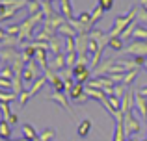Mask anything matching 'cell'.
<instances>
[{"label":"cell","instance_id":"obj_1","mask_svg":"<svg viewBox=\"0 0 147 141\" xmlns=\"http://www.w3.org/2000/svg\"><path fill=\"white\" fill-rule=\"evenodd\" d=\"M136 7H130L129 11H127L125 15H119L117 19H115V22H114V26H112V30L108 32V37H119L123 32L127 30V26L130 24V22L134 21V17H136Z\"/></svg>","mask_w":147,"mask_h":141},{"label":"cell","instance_id":"obj_2","mask_svg":"<svg viewBox=\"0 0 147 141\" xmlns=\"http://www.w3.org/2000/svg\"><path fill=\"white\" fill-rule=\"evenodd\" d=\"M123 54H130V56H136V58H147V41H134L130 43L129 47L123 48Z\"/></svg>","mask_w":147,"mask_h":141},{"label":"cell","instance_id":"obj_3","mask_svg":"<svg viewBox=\"0 0 147 141\" xmlns=\"http://www.w3.org/2000/svg\"><path fill=\"white\" fill-rule=\"evenodd\" d=\"M123 124H125V134L129 136V138H136V134L140 132V128H142L140 121L132 115V112L125 113V121H123Z\"/></svg>","mask_w":147,"mask_h":141},{"label":"cell","instance_id":"obj_4","mask_svg":"<svg viewBox=\"0 0 147 141\" xmlns=\"http://www.w3.org/2000/svg\"><path fill=\"white\" fill-rule=\"evenodd\" d=\"M73 78H75V82L76 84H84V82H88V80H90V67L86 65V63H76L75 67H73Z\"/></svg>","mask_w":147,"mask_h":141},{"label":"cell","instance_id":"obj_5","mask_svg":"<svg viewBox=\"0 0 147 141\" xmlns=\"http://www.w3.org/2000/svg\"><path fill=\"white\" fill-rule=\"evenodd\" d=\"M37 78H39V76H37V61L32 59V61L26 63L24 71H22V80H24L26 84H32V82H36Z\"/></svg>","mask_w":147,"mask_h":141},{"label":"cell","instance_id":"obj_6","mask_svg":"<svg viewBox=\"0 0 147 141\" xmlns=\"http://www.w3.org/2000/svg\"><path fill=\"white\" fill-rule=\"evenodd\" d=\"M49 100L58 102L61 108H65V110H67V112L73 115V110H71V106L67 104V98H65V95H63V93H60V91H54V93H50V95H49Z\"/></svg>","mask_w":147,"mask_h":141},{"label":"cell","instance_id":"obj_7","mask_svg":"<svg viewBox=\"0 0 147 141\" xmlns=\"http://www.w3.org/2000/svg\"><path fill=\"white\" fill-rule=\"evenodd\" d=\"M134 106L138 108L140 115L147 119V98H145V97H142V95H138L136 91H134Z\"/></svg>","mask_w":147,"mask_h":141},{"label":"cell","instance_id":"obj_8","mask_svg":"<svg viewBox=\"0 0 147 141\" xmlns=\"http://www.w3.org/2000/svg\"><path fill=\"white\" fill-rule=\"evenodd\" d=\"M65 65H67V61H65V54H63V52L58 54V56H54V59L49 63L50 71H54V72H60V69H63Z\"/></svg>","mask_w":147,"mask_h":141},{"label":"cell","instance_id":"obj_9","mask_svg":"<svg viewBox=\"0 0 147 141\" xmlns=\"http://www.w3.org/2000/svg\"><path fill=\"white\" fill-rule=\"evenodd\" d=\"M84 95H86V87H84L82 84H75V86L69 89V97H71V100H75V102H78Z\"/></svg>","mask_w":147,"mask_h":141},{"label":"cell","instance_id":"obj_10","mask_svg":"<svg viewBox=\"0 0 147 141\" xmlns=\"http://www.w3.org/2000/svg\"><path fill=\"white\" fill-rule=\"evenodd\" d=\"M47 52L49 50H45V48H37V52H36V61L41 65V69H43L45 72H49L50 71V67H49V63H47Z\"/></svg>","mask_w":147,"mask_h":141},{"label":"cell","instance_id":"obj_11","mask_svg":"<svg viewBox=\"0 0 147 141\" xmlns=\"http://www.w3.org/2000/svg\"><path fill=\"white\" fill-rule=\"evenodd\" d=\"M134 104V91H129V93L123 97V106H121V112L123 113H130V108Z\"/></svg>","mask_w":147,"mask_h":141},{"label":"cell","instance_id":"obj_12","mask_svg":"<svg viewBox=\"0 0 147 141\" xmlns=\"http://www.w3.org/2000/svg\"><path fill=\"white\" fill-rule=\"evenodd\" d=\"M90 132H91V121L90 119H84L82 123L78 124V128H76V134H78L80 138H86Z\"/></svg>","mask_w":147,"mask_h":141},{"label":"cell","instance_id":"obj_13","mask_svg":"<svg viewBox=\"0 0 147 141\" xmlns=\"http://www.w3.org/2000/svg\"><path fill=\"white\" fill-rule=\"evenodd\" d=\"M22 134H24V139H28V141H34V139L39 138V134L36 132V128L32 124H24L22 126Z\"/></svg>","mask_w":147,"mask_h":141},{"label":"cell","instance_id":"obj_14","mask_svg":"<svg viewBox=\"0 0 147 141\" xmlns=\"http://www.w3.org/2000/svg\"><path fill=\"white\" fill-rule=\"evenodd\" d=\"M47 82H49V80H47V76H39V78H37L36 82H34V86H32V87L28 89V91H30V95L34 97L36 93H39V91H41V87H43V86H45Z\"/></svg>","mask_w":147,"mask_h":141},{"label":"cell","instance_id":"obj_15","mask_svg":"<svg viewBox=\"0 0 147 141\" xmlns=\"http://www.w3.org/2000/svg\"><path fill=\"white\" fill-rule=\"evenodd\" d=\"M61 2V7H60V11H61V15H63L65 19H73V9H71V0H60Z\"/></svg>","mask_w":147,"mask_h":141},{"label":"cell","instance_id":"obj_16","mask_svg":"<svg viewBox=\"0 0 147 141\" xmlns=\"http://www.w3.org/2000/svg\"><path fill=\"white\" fill-rule=\"evenodd\" d=\"M76 21H78L80 24L88 26V28H91V26H93V22H91V13H90V11H82V13L76 17Z\"/></svg>","mask_w":147,"mask_h":141},{"label":"cell","instance_id":"obj_17","mask_svg":"<svg viewBox=\"0 0 147 141\" xmlns=\"http://www.w3.org/2000/svg\"><path fill=\"white\" fill-rule=\"evenodd\" d=\"M138 74H140V69H132V71H129V72L125 74V80H123V86H127V87H129L130 84H132L134 80L138 78Z\"/></svg>","mask_w":147,"mask_h":141},{"label":"cell","instance_id":"obj_18","mask_svg":"<svg viewBox=\"0 0 147 141\" xmlns=\"http://www.w3.org/2000/svg\"><path fill=\"white\" fill-rule=\"evenodd\" d=\"M132 35L136 37V41H147V28L145 26H136Z\"/></svg>","mask_w":147,"mask_h":141},{"label":"cell","instance_id":"obj_19","mask_svg":"<svg viewBox=\"0 0 147 141\" xmlns=\"http://www.w3.org/2000/svg\"><path fill=\"white\" fill-rule=\"evenodd\" d=\"M28 11H30V15H36V13H39L41 11V0H28Z\"/></svg>","mask_w":147,"mask_h":141},{"label":"cell","instance_id":"obj_20","mask_svg":"<svg viewBox=\"0 0 147 141\" xmlns=\"http://www.w3.org/2000/svg\"><path fill=\"white\" fill-rule=\"evenodd\" d=\"M108 47L114 48V50H117V52H123V39H121V37H110Z\"/></svg>","mask_w":147,"mask_h":141},{"label":"cell","instance_id":"obj_21","mask_svg":"<svg viewBox=\"0 0 147 141\" xmlns=\"http://www.w3.org/2000/svg\"><path fill=\"white\" fill-rule=\"evenodd\" d=\"M0 113H2L4 121H9L11 112H9V102H0Z\"/></svg>","mask_w":147,"mask_h":141},{"label":"cell","instance_id":"obj_22","mask_svg":"<svg viewBox=\"0 0 147 141\" xmlns=\"http://www.w3.org/2000/svg\"><path fill=\"white\" fill-rule=\"evenodd\" d=\"M30 98H32L30 91H28V89H24L21 95H19V106H21V108H24V106L28 104V100H30Z\"/></svg>","mask_w":147,"mask_h":141},{"label":"cell","instance_id":"obj_23","mask_svg":"<svg viewBox=\"0 0 147 141\" xmlns=\"http://www.w3.org/2000/svg\"><path fill=\"white\" fill-rule=\"evenodd\" d=\"M65 61H67V67H75L76 63H78V52H71V54L65 56Z\"/></svg>","mask_w":147,"mask_h":141},{"label":"cell","instance_id":"obj_24","mask_svg":"<svg viewBox=\"0 0 147 141\" xmlns=\"http://www.w3.org/2000/svg\"><path fill=\"white\" fill-rule=\"evenodd\" d=\"M9 58H13V59L19 58V54L13 50V48H6V50L0 52V59H9Z\"/></svg>","mask_w":147,"mask_h":141},{"label":"cell","instance_id":"obj_25","mask_svg":"<svg viewBox=\"0 0 147 141\" xmlns=\"http://www.w3.org/2000/svg\"><path fill=\"white\" fill-rule=\"evenodd\" d=\"M136 26H138V24H136V21H132V22H130L129 26H127V30H125V32H123V33H121V35H119V37H121V39L125 41L127 37H130V35H132V33H134V30H136Z\"/></svg>","mask_w":147,"mask_h":141},{"label":"cell","instance_id":"obj_26","mask_svg":"<svg viewBox=\"0 0 147 141\" xmlns=\"http://www.w3.org/2000/svg\"><path fill=\"white\" fill-rule=\"evenodd\" d=\"M54 134H56V132H54V128H45V130L39 134V139L41 141H50V139L54 138Z\"/></svg>","mask_w":147,"mask_h":141},{"label":"cell","instance_id":"obj_27","mask_svg":"<svg viewBox=\"0 0 147 141\" xmlns=\"http://www.w3.org/2000/svg\"><path fill=\"white\" fill-rule=\"evenodd\" d=\"M50 50L54 52V56H58V54H61V45H60V41L54 37V39H50Z\"/></svg>","mask_w":147,"mask_h":141},{"label":"cell","instance_id":"obj_28","mask_svg":"<svg viewBox=\"0 0 147 141\" xmlns=\"http://www.w3.org/2000/svg\"><path fill=\"white\" fill-rule=\"evenodd\" d=\"M102 13H104V9H102L100 6H97V7H95L93 11H91V22L95 24L97 21H100V17H102Z\"/></svg>","mask_w":147,"mask_h":141},{"label":"cell","instance_id":"obj_29","mask_svg":"<svg viewBox=\"0 0 147 141\" xmlns=\"http://www.w3.org/2000/svg\"><path fill=\"white\" fill-rule=\"evenodd\" d=\"M0 78L13 80V69H11V67H4V69H0Z\"/></svg>","mask_w":147,"mask_h":141},{"label":"cell","instance_id":"obj_30","mask_svg":"<svg viewBox=\"0 0 147 141\" xmlns=\"http://www.w3.org/2000/svg\"><path fill=\"white\" fill-rule=\"evenodd\" d=\"M15 98H17L15 93H4V91H0V102H11Z\"/></svg>","mask_w":147,"mask_h":141},{"label":"cell","instance_id":"obj_31","mask_svg":"<svg viewBox=\"0 0 147 141\" xmlns=\"http://www.w3.org/2000/svg\"><path fill=\"white\" fill-rule=\"evenodd\" d=\"M140 19V21H144V22H147V9L145 7H138V11H136V21Z\"/></svg>","mask_w":147,"mask_h":141},{"label":"cell","instance_id":"obj_32","mask_svg":"<svg viewBox=\"0 0 147 141\" xmlns=\"http://www.w3.org/2000/svg\"><path fill=\"white\" fill-rule=\"evenodd\" d=\"M99 6L102 7L104 11H110L112 6H114V0H99Z\"/></svg>","mask_w":147,"mask_h":141},{"label":"cell","instance_id":"obj_33","mask_svg":"<svg viewBox=\"0 0 147 141\" xmlns=\"http://www.w3.org/2000/svg\"><path fill=\"white\" fill-rule=\"evenodd\" d=\"M136 93H138V95H142V97H145V98H147V86H145V87H140V89H136Z\"/></svg>","mask_w":147,"mask_h":141},{"label":"cell","instance_id":"obj_34","mask_svg":"<svg viewBox=\"0 0 147 141\" xmlns=\"http://www.w3.org/2000/svg\"><path fill=\"white\" fill-rule=\"evenodd\" d=\"M7 37V32H6V28H2V24H0V41H4Z\"/></svg>","mask_w":147,"mask_h":141},{"label":"cell","instance_id":"obj_35","mask_svg":"<svg viewBox=\"0 0 147 141\" xmlns=\"http://www.w3.org/2000/svg\"><path fill=\"white\" fill-rule=\"evenodd\" d=\"M7 123H9V124H17L19 123V117L15 115V113H11V117H9V121H7Z\"/></svg>","mask_w":147,"mask_h":141},{"label":"cell","instance_id":"obj_36","mask_svg":"<svg viewBox=\"0 0 147 141\" xmlns=\"http://www.w3.org/2000/svg\"><path fill=\"white\" fill-rule=\"evenodd\" d=\"M140 6H142V7H145V9H147V0H140Z\"/></svg>","mask_w":147,"mask_h":141},{"label":"cell","instance_id":"obj_37","mask_svg":"<svg viewBox=\"0 0 147 141\" xmlns=\"http://www.w3.org/2000/svg\"><path fill=\"white\" fill-rule=\"evenodd\" d=\"M127 141H138V139H136V138H129Z\"/></svg>","mask_w":147,"mask_h":141},{"label":"cell","instance_id":"obj_38","mask_svg":"<svg viewBox=\"0 0 147 141\" xmlns=\"http://www.w3.org/2000/svg\"><path fill=\"white\" fill-rule=\"evenodd\" d=\"M144 67H145V69H147V58H145V63H144Z\"/></svg>","mask_w":147,"mask_h":141},{"label":"cell","instance_id":"obj_39","mask_svg":"<svg viewBox=\"0 0 147 141\" xmlns=\"http://www.w3.org/2000/svg\"><path fill=\"white\" fill-rule=\"evenodd\" d=\"M45 2H52V0H45Z\"/></svg>","mask_w":147,"mask_h":141},{"label":"cell","instance_id":"obj_40","mask_svg":"<svg viewBox=\"0 0 147 141\" xmlns=\"http://www.w3.org/2000/svg\"><path fill=\"white\" fill-rule=\"evenodd\" d=\"M144 141H147V138H145V139H144Z\"/></svg>","mask_w":147,"mask_h":141}]
</instances>
